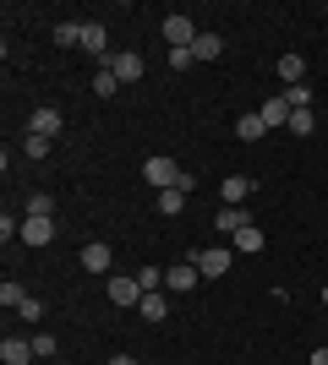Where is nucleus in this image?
Instances as JSON below:
<instances>
[{"mask_svg":"<svg viewBox=\"0 0 328 365\" xmlns=\"http://www.w3.org/2000/svg\"><path fill=\"white\" fill-rule=\"evenodd\" d=\"M142 180L154 185V191H170V185L181 180V164H175V158H164V153H154V158L142 164Z\"/></svg>","mask_w":328,"mask_h":365,"instance_id":"nucleus-1","label":"nucleus"},{"mask_svg":"<svg viewBox=\"0 0 328 365\" xmlns=\"http://www.w3.org/2000/svg\"><path fill=\"white\" fill-rule=\"evenodd\" d=\"M197 284H203V273H197V262H175V267H164V289L170 294H192L197 289Z\"/></svg>","mask_w":328,"mask_h":365,"instance_id":"nucleus-2","label":"nucleus"},{"mask_svg":"<svg viewBox=\"0 0 328 365\" xmlns=\"http://www.w3.org/2000/svg\"><path fill=\"white\" fill-rule=\"evenodd\" d=\"M197 38H203V33H197L192 16H164V44H170V49H192Z\"/></svg>","mask_w":328,"mask_h":365,"instance_id":"nucleus-3","label":"nucleus"},{"mask_svg":"<svg viewBox=\"0 0 328 365\" xmlns=\"http://www.w3.org/2000/svg\"><path fill=\"white\" fill-rule=\"evenodd\" d=\"M61 125H66V115H61V109H33V115H28V131H33V137H49V142H55V137H61Z\"/></svg>","mask_w":328,"mask_h":365,"instance_id":"nucleus-4","label":"nucleus"},{"mask_svg":"<svg viewBox=\"0 0 328 365\" xmlns=\"http://www.w3.org/2000/svg\"><path fill=\"white\" fill-rule=\"evenodd\" d=\"M192 262H197V273H203V278H224V273H230V251H224V245H208V251H197Z\"/></svg>","mask_w":328,"mask_h":365,"instance_id":"nucleus-5","label":"nucleus"},{"mask_svg":"<svg viewBox=\"0 0 328 365\" xmlns=\"http://www.w3.org/2000/svg\"><path fill=\"white\" fill-rule=\"evenodd\" d=\"M104 294H109V305H142V284H137V273H131V278H109Z\"/></svg>","mask_w":328,"mask_h":365,"instance_id":"nucleus-6","label":"nucleus"},{"mask_svg":"<svg viewBox=\"0 0 328 365\" xmlns=\"http://www.w3.org/2000/svg\"><path fill=\"white\" fill-rule=\"evenodd\" d=\"M82 267H88V273H99V278H104L109 273V267H115V251H109V245L104 240H94V245H82Z\"/></svg>","mask_w":328,"mask_h":365,"instance_id":"nucleus-7","label":"nucleus"},{"mask_svg":"<svg viewBox=\"0 0 328 365\" xmlns=\"http://www.w3.org/2000/svg\"><path fill=\"white\" fill-rule=\"evenodd\" d=\"M109 71H115V76H121V88H126V82H142V55H131V49H121V55H109Z\"/></svg>","mask_w":328,"mask_h":365,"instance_id":"nucleus-8","label":"nucleus"},{"mask_svg":"<svg viewBox=\"0 0 328 365\" xmlns=\"http://www.w3.org/2000/svg\"><path fill=\"white\" fill-rule=\"evenodd\" d=\"M22 245H49L55 240V218H22V235H16Z\"/></svg>","mask_w":328,"mask_h":365,"instance_id":"nucleus-9","label":"nucleus"},{"mask_svg":"<svg viewBox=\"0 0 328 365\" xmlns=\"http://www.w3.org/2000/svg\"><path fill=\"white\" fill-rule=\"evenodd\" d=\"M257 115H263V125H268V131H279V125H290V115H296V109L284 104V93H274V98H268V104L257 109Z\"/></svg>","mask_w":328,"mask_h":365,"instance_id":"nucleus-10","label":"nucleus"},{"mask_svg":"<svg viewBox=\"0 0 328 365\" xmlns=\"http://www.w3.org/2000/svg\"><path fill=\"white\" fill-rule=\"evenodd\" d=\"M82 49H88V55H99V66L109 61L104 49H109V33H104V22H82Z\"/></svg>","mask_w":328,"mask_h":365,"instance_id":"nucleus-11","label":"nucleus"},{"mask_svg":"<svg viewBox=\"0 0 328 365\" xmlns=\"http://www.w3.org/2000/svg\"><path fill=\"white\" fill-rule=\"evenodd\" d=\"M219 191H224V207H241V202H247L257 185H252L247 175H224V185H219Z\"/></svg>","mask_w":328,"mask_h":365,"instance_id":"nucleus-12","label":"nucleus"},{"mask_svg":"<svg viewBox=\"0 0 328 365\" xmlns=\"http://www.w3.org/2000/svg\"><path fill=\"white\" fill-rule=\"evenodd\" d=\"M0 360H6V365H28V360H39V354H33V338H6V344H0Z\"/></svg>","mask_w":328,"mask_h":365,"instance_id":"nucleus-13","label":"nucleus"},{"mask_svg":"<svg viewBox=\"0 0 328 365\" xmlns=\"http://www.w3.org/2000/svg\"><path fill=\"white\" fill-rule=\"evenodd\" d=\"M252 218H247V207H219V218H214V229L219 235H241Z\"/></svg>","mask_w":328,"mask_h":365,"instance_id":"nucleus-14","label":"nucleus"},{"mask_svg":"<svg viewBox=\"0 0 328 365\" xmlns=\"http://www.w3.org/2000/svg\"><path fill=\"white\" fill-rule=\"evenodd\" d=\"M219 55H224V38H219V33H203V38L192 44V61H219Z\"/></svg>","mask_w":328,"mask_h":365,"instance_id":"nucleus-15","label":"nucleus"},{"mask_svg":"<svg viewBox=\"0 0 328 365\" xmlns=\"http://www.w3.org/2000/svg\"><path fill=\"white\" fill-rule=\"evenodd\" d=\"M235 137H241V142H263L268 137L263 115H241V120H235Z\"/></svg>","mask_w":328,"mask_h":365,"instance_id":"nucleus-16","label":"nucleus"},{"mask_svg":"<svg viewBox=\"0 0 328 365\" xmlns=\"http://www.w3.org/2000/svg\"><path fill=\"white\" fill-rule=\"evenodd\" d=\"M274 66H279V76L290 82V88H296V82H307V61H301V55H279Z\"/></svg>","mask_w":328,"mask_h":365,"instance_id":"nucleus-17","label":"nucleus"},{"mask_svg":"<svg viewBox=\"0 0 328 365\" xmlns=\"http://www.w3.org/2000/svg\"><path fill=\"white\" fill-rule=\"evenodd\" d=\"M94 93H99V98H115V93H121V76L109 71V66H99V71H94Z\"/></svg>","mask_w":328,"mask_h":365,"instance_id":"nucleus-18","label":"nucleus"},{"mask_svg":"<svg viewBox=\"0 0 328 365\" xmlns=\"http://www.w3.org/2000/svg\"><path fill=\"white\" fill-rule=\"evenodd\" d=\"M181 207H187V191H181V185H170V191H159V213H164V218H175Z\"/></svg>","mask_w":328,"mask_h":365,"instance_id":"nucleus-19","label":"nucleus"},{"mask_svg":"<svg viewBox=\"0 0 328 365\" xmlns=\"http://www.w3.org/2000/svg\"><path fill=\"white\" fill-rule=\"evenodd\" d=\"M170 317V300L164 294H142V322H164Z\"/></svg>","mask_w":328,"mask_h":365,"instance_id":"nucleus-20","label":"nucleus"},{"mask_svg":"<svg viewBox=\"0 0 328 365\" xmlns=\"http://www.w3.org/2000/svg\"><path fill=\"white\" fill-rule=\"evenodd\" d=\"M28 218H55V197H49V191H33L28 197Z\"/></svg>","mask_w":328,"mask_h":365,"instance_id":"nucleus-21","label":"nucleus"},{"mask_svg":"<svg viewBox=\"0 0 328 365\" xmlns=\"http://www.w3.org/2000/svg\"><path fill=\"white\" fill-rule=\"evenodd\" d=\"M230 240H235V251H263V229H257V224H247L241 235H230Z\"/></svg>","mask_w":328,"mask_h":365,"instance_id":"nucleus-22","label":"nucleus"},{"mask_svg":"<svg viewBox=\"0 0 328 365\" xmlns=\"http://www.w3.org/2000/svg\"><path fill=\"white\" fill-rule=\"evenodd\" d=\"M22 300H28V289H22L16 278H6V284H0V305H6V311H16Z\"/></svg>","mask_w":328,"mask_h":365,"instance_id":"nucleus-23","label":"nucleus"},{"mask_svg":"<svg viewBox=\"0 0 328 365\" xmlns=\"http://www.w3.org/2000/svg\"><path fill=\"white\" fill-rule=\"evenodd\" d=\"M55 44H61V49L82 44V22H55Z\"/></svg>","mask_w":328,"mask_h":365,"instance_id":"nucleus-24","label":"nucleus"},{"mask_svg":"<svg viewBox=\"0 0 328 365\" xmlns=\"http://www.w3.org/2000/svg\"><path fill=\"white\" fill-rule=\"evenodd\" d=\"M312 125H317V115H312V109H296L284 131H296V137H312Z\"/></svg>","mask_w":328,"mask_h":365,"instance_id":"nucleus-25","label":"nucleus"},{"mask_svg":"<svg viewBox=\"0 0 328 365\" xmlns=\"http://www.w3.org/2000/svg\"><path fill=\"white\" fill-rule=\"evenodd\" d=\"M284 104H290V109H312V88H307V82L284 88Z\"/></svg>","mask_w":328,"mask_h":365,"instance_id":"nucleus-26","label":"nucleus"},{"mask_svg":"<svg viewBox=\"0 0 328 365\" xmlns=\"http://www.w3.org/2000/svg\"><path fill=\"white\" fill-rule=\"evenodd\" d=\"M137 284H142V294H159V289H164V267H142Z\"/></svg>","mask_w":328,"mask_h":365,"instance_id":"nucleus-27","label":"nucleus"},{"mask_svg":"<svg viewBox=\"0 0 328 365\" xmlns=\"http://www.w3.org/2000/svg\"><path fill=\"white\" fill-rule=\"evenodd\" d=\"M49 148H55L49 137H33V131L22 137V153H28V158H49Z\"/></svg>","mask_w":328,"mask_h":365,"instance_id":"nucleus-28","label":"nucleus"},{"mask_svg":"<svg viewBox=\"0 0 328 365\" xmlns=\"http://www.w3.org/2000/svg\"><path fill=\"white\" fill-rule=\"evenodd\" d=\"M33 354L49 360V354H55V333H33Z\"/></svg>","mask_w":328,"mask_h":365,"instance_id":"nucleus-29","label":"nucleus"},{"mask_svg":"<svg viewBox=\"0 0 328 365\" xmlns=\"http://www.w3.org/2000/svg\"><path fill=\"white\" fill-rule=\"evenodd\" d=\"M16 317H22V322H39V317H44V305H39V300H33V294H28V300L16 305Z\"/></svg>","mask_w":328,"mask_h":365,"instance_id":"nucleus-30","label":"nucleus"},{"mask_svg":"<svg viewBox=\"0 0 328 365\" xmlns=\"http://www.w3.org/2000/svg\"><path fill=\"white\" fill-rule=\"evenodd\" d=\"M170 66H175V71H187V66H197V61H192V49H170Z\"/></svg>","mask_w":328,"mask_h":365,"instance_id":"nucleus-31","label":"nucleus"},{"mask_svg":"<svg viewBox=\"0 0 328 365\" xmlns=\"http://www.w3.org/2000/svg\"><path fill=\"white\" fill-rule=\"evenodd\" d=\"M312 365H328V344H317V349H312Z\"/></svg>","mask_w":328,"mask_h":365,"instance_id":"nucleus-32","label":"nucleus"},{"mask_svg":"<svg viewBox=\"0 0 328 365\" xmlns=\"http://www.w3.org/2000/svg\"><path fill=\"white\" fill-rule=\"evenodd\" d=\"M109 365H137V354H109Z\"/></svg>","mask_w":328,"mask_h":365,"instance_id":"nucleus-33","label":"nucleus"},{"mask_svg":"<svg viewBox=\"0 0 328 365\" xmlns=\"http://www.w3.org/2000/svg\"><path fill=\"white\" fill-rule=\"evenodd\" d=\"M323 305H328V284H323Z\"/></svg>","mask_w":328,"mask_h":365,"instance_id":"nucleus-34","label":"nucleus"}]
</instances>
